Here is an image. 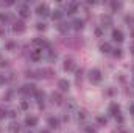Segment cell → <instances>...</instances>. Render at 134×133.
<instances>
[{"mask_svg": "<svg viewBox=\"0 0 134 133\" xmlns=\"http://www.w3.org/2000/svg\"><path fill=\"white\" fill-rule=\"evenodd\" d=\"M86 133H97V130L92 127H86Z\"/></svg>", "mask_w": 134, "mask_h": 133, "instance_id": "obj_35", "label": "cell"}, {"mask_svg": "<svg viewBox=\"0 0 134 133\" xmlns=\"http://www.w3.org/2000/svg\"><path fill=\"white\" fill-rule=\"evenodd\" d=\"M3 117H6V111L3 108H0V119H3Z\"/></svg>", "mask_w": 134, "mask_h": 133, "instance_id": "obj_34", "label": "cell"}, {"mask_svg": "<svg viewBox=\"0 0 134 133\" xmlns=\"http://www.w3.org/2000/svg\"><path fill=\"white\" fill-rule=\"evenodd\" d=\"M6 49L13 52V50H16V49H17V44H16V42H6Z\"/></svg>", "mask_w": 134, "mask_h": 133, "instance_id": "obj_24", "label": "cell"}, {"mask_svg": "<svg viewBox=\"0 0 134 133\" xmlns=\"http://www.w3.org/2000/svg\"><path fill=\"white\" fill-rule=\"evenodd\" d=\"M86 116H87V114H86V111H83V110H81V111H78V114H76L78 121H84V119H86Z\"/></svg>", "mask_w": 134, "mask_h": 133, "instance_id": "obj_25", "label": "cell"}, {"mask_svg": "<svg viewBox=\"0 0 134 133\" xmlns=\"http://www.w3.org/2000/svg\"><path fill=\"white\" fill-rule=\"evenodd\" d=\"M9 113V117H16V111L14 110H11V111H8Z\"/></svg>", "mask_w": 134, "mask_h": 133, "instance_id": "obj_39", "label": "cell"}, {"mask_svg": "<svg viewBox=\"0 0 134 133\" xmlns=\"http://www.w3.org/2000/svg\"><path fill=\"white\" fill-rule=\"evenodd\" d=\"M69 86H70V83L67 81L66 78H63V80L58 81V88H59L61 91H69Z\"/></svg>", "mask_w": 134, "mask_h": 133, "instance_id": "obj_10", "label": "cell"}, {"mask_svg": "<svg viewBox=\"0 0 134 133\" xmlns=\"http://www.w3.org/2000/svg\"><path fill=\"white\" fill-rule=\"evenodd\" d=\"M20 108H22V110H27V108H28V102H25V100H24V102L20 103Z\"/></svg>", "mask_w": 134, "mask_h": 133, "instance_id": "obj_33", "label": "cell"}, {"mask_svg": "<svg viewBox=\"0 0 134 133\" xmlns=\"http://www.w3.org/2000/svg\"><path fill=\"white\" fill-rule=\"evenodd\" d=\"M95 34H97V36H101V34H103V32H101L100 28H97V30H95Z\"/></svg>", "mask_w": 134, "mask_h": 133, "instance_id": "obj_40", "label": "cell"}, {"mask_svg": "<svg viewBox=\"0 0 134 133\" xmlns=\"http://www.w3.org/2000/svg\"><path fill=\"white\" fill-rule=\"evenodd\" d=\"M131 52H133V53H134V45H133V47H131Z\"/></svg>", "mask_w": 134, "mask_h": 133, "instance_id": "obj_45", "label": "cell"}, {"mask_svg": "<svg viewBox=\"0 0 134 133\" xmlns=\"http://www.w3.org/2000/svg\"><path fill=\"white\" fill-rule=\"evenodd\" d=\"M133 38H134V32H133Z\"/></svg>", "mask_w": 134, "mask_h": 133, "instance_id": "obj_47", "label": "cell"}, {"mask_svg": "<svg viewBox=\"0 0 134 133\" xmlns=\"http://www.w3.org/2000/svg\"><path fill=\"white\" fill-rule=\"evenodd\" d=\"M39 133H50V130H47V129H44V130H41Z\"/></svg>", "mask_w": 134, "mask_h": 133, "instance_id": "obj_41", "label": "cell"}, {"mask_svg": "<svg viewBox=\"0 0 134 133\" xmlns=\"http://www.w3.org/2000/svg\"><path fill=\"white\" fill-rule=\"evenodd\" d=\"M22 94H34L36 93V86L34 85H24L22 89H20Z\"/></svg>", "mask_w": 134, "mask_h": 133, "instance_id": "obj_3", "label": "cell"}, {"mask_svg": "<svg viewBox=\"0 0 134 133\" xmlns=\"http://www.w3.org/2000/svg\"><path fill=\"white\" fill-rule=\"evenodd\" d=\"M112 55H114L115 58H120V57H122V50H120V49H114V52H112Z\"/></svg>", "mask_w": 134, "mask_h": 133, "instance_id": "obj_29", "label": "cell"}, {"mask_svg": "<svg viewBox=\"0 0 134 133\" xmlns=\"http://www.w3.org/2000/svg\"><path fill=\"white\" fill-rule=\"evenodd\" d=\"M111 8H112L114 11H115V9H120V8H122V3H120V2H112V3H111Z\"/></svg>", "mask_w": 134, "mask_h": 133, "instance_id": "obj_27", "label": "cell"}, {"mask_svg": "<svg viewBox=\"0 0 134 133\" xmlns=\"http://www.w3.org/2000/svg\"><path fill=\"white\" fill-rule=\"evenodd\" d=\"M52 102L56 103V105H61V103H63V97H61V94H59V93H53V94H52Z\"/></svg>", "mask_w": 134, "mask_h": 133, "instance_id": "obj_12", "label": "cell"}, {"mask_svg": "<svg viewBox=\"0 0 134 133\" xmlns=\"http://www.w3.org/2000/svg\"><path fill=\"white\" fill-rule=\"evenodd\" d=\"M37 74H39V77H45V78H50L55 75V72L52 69H41V70H37Z\"/></svg>", "mask_w": 134, "mask_h": 133, "instance_id": "obj_5", "label": "cell"}, {"mask_svg": "<svg viewBox=\"0 0 134 133\" xmlns=\"http://www.w3.org/2000/svg\"><path fill=\"white\" fill-rule=\"evenodd\" d=\"M9 132L11 133H19L20 132V125H19L17 122H11V124H9Z\"/></svg>", "mask_w": 134, "mask_h": 133, "instance_id": "obj_15", "label": "cell"}, {"mask_svg": "<svg viewBox=\"0 0 134 133\" xmlns=\"http://www.w3.org/2000/svg\"><path fill=\"white\" fill-rule=\"evenodd\" d=\"M73 67H75V61L72 58H67L64 61V70H72Z\"/></svg>", "mask_w": 134, "mask_h": 133, "instance_id": "obj_13", "label": "cell"}, {"mask_svg": "<svg viewBox=\"0 0 134 133\" xmlns=\"http://www.w3.org/2000/svg\"><path fill=\"white\" fill-rule=\"evenodd\" d=\"M28 133H31V132H28Z\"/></svg>", "mask_w": 134, "mask_h": 133, "instance_id": "obj_48", "label": "cell"}, {"mask_svg": "<svg viewBox=\"0 0 134 133\" xmlns=\"http://www.w3.org/2000/svg\"><path fill=\"white\" fill-rule=\"evenodd\" d=\"M73 28L75 30H83V21L81 19H75L73 21Z\"/></svg>", "mask_w": 134, "mask_h": 133, "instance_id": "obj_19", "label": "cell"}, {"mask_svg": "<svg viewBox=\"0 0 134 133\" xmlns=\"http://www.w3.org/2000/svg\"><path fill=\"white\" fill-rule=\"evenodd\" d=\"M41 57H42V50H34V52L30 53V58H31L33 61H39Z\"/></svg>", "mask_w": 134, "mask_h": 133, "instance_id": "obj_14", "label": "cell"}, {"mask_svg": "<svg viewBox=\"0 0 134 133\" xmlns=\"http://www.w3.org/2000/svg\"><path fill=\"white\" fill-rule=\"evenodd\" d=\"M69 28H70V24H67V22H61V24L58 25V30H59L61 33H66Z\"/></svg>", "mask_w": 134, "mask_h": 133, "instance_id": "obj_17", "label": "cell"}, {"mask_svg": "<svg viewBox=\"0 0 134 133\" xmlns=\"http://www.w3.org/2000/svg\"><path fill=\"white\" fill-rule=\"evenodd\" d=\"M36 28H37V30H41V32H44L47 27H45V24H42V22H37V24H36Z\"/></svg>", "mask_w": 134, "mask_h": 133, "instance_id": "obj_28", "label": "cell"}, {"mask_svg": "<svg viewBox=\"0 0 134 133\" xmlns=\"http://www.w3.org/2000/svg\"><path fill=\"white\" fill-rule=\"evenodd\" d=\"M101 21H103V24H106L104 27H109V25L112 24V21H111V17H109V16H103V17H101Z\"/></svg>", "mask_w": 134, "mask_h": 133, "instance_id": "obj_21", "label": "cell"}, {"mask_svg": "<svg viewBox=\"0 0 134 133\" xmlns=\"http://www.w3.org/2000/svg\"><path fill=\"white\" fill-rule=\"evenodd\" d=\"M52 17H53V19H61V17H63V13H61L59 9H56V11L52 13Z\"/></svg>", "mask_w": 134, "mask_h": 133, "instance_id": "obj_23", "label": "cell"}, {"mask_svg": "<svg viewBox=\"0 0 134 133\" xmlns=\"http://www.w3.org/2000/svg\"><path fill=\"white\" fill-rule=\"evenodd\" d=\"M8 66V61L5 60V61H0V67H6Z\"/></svg>", "mask_w": 134, "mask_h": 133, "instance_id": "obj_38", "label": "cell"}, {"mask_svg": "<svg viewBox=\"0 0 134 133\" xmlns=\"http://www.w3.org/2000/svg\"><path fill=\"white\" fill-rule=\"evenodd\" d=\"M109 113L114 114V116H119V113H120V106H119V103H111V105H109Z\"/></svg>", "mask_w": 134, "mask_h": 133, "instance_id": "obj_7", "label": "cell"}, {"mask_svg": "<svg viewBox=\"0 0 134 133\" xmlns=\"http://www.w3.org/2000/svg\"><path fill=\"white\" fill-rule=\"evenodd\" d=\"M76 8H78L76 3H69L67 5V14H75L76 13Z\"/></svg>", "mask_w": 134, "mask_h": 133, "instance_id": "obj_16", "label": "cell"}, {"mask_svg": "<svg viewBox=\"0 0 134 133\" xmlns=\"http://www.w3.org/2000/svg\"><path fill=\"white\" fill-rule=\"evenodd\" d=\"M2 34H5V32H3V30H0V36H2Z\"/></svg>", "mask_w": 134, "mask_h": 133, "instance_id": "obj_43", "label": "cell"}, {"mask_svg": "<svg viewBox=\"0 0 134 133\" xmlns=\"http://www.w3.org/2000/svg\"><path fill=\"white\" fill-rule=\"evenodd\" d=\"M6 19H8V16H6V14H2V13H0V21L3 22V21H6Z\"/></svg>", "mask_w": 134, "mask_h": 133, "instance_id": "obj_37", "label": "cell"}, {"mask_svg": "<svg viewBox=\"0 0 134 133\" xmlns=\"http://www.w3.org/2000/svg\"><path fill=\"white\" fill-rule=\"evenodd\" d=\"M48 58H50V61H53V60H56L58 58V55H56V52H48Z\"/></svg>", "mask_w": 134, "mask_h": 133, "instance_id": "obj_30", "label": "cell"}, {"mask_svg": "<svg viewBox=\"0 0 134 133\" xmlns=\"http://www.w3.org/2000/svg\"><path fill=\"white\" fill-rule=\"evenodd\" d=\"M5 81H6V77H5V75H2V74H0V86H2V85H3V83H5Z\"/></svg>", "mask_w": 134, "mask_h": 133, "instance_id": "obj_36", "label": "cell"}, {"mask_svg": "<svg viewBox=\"0 0 134 133\" xmlns=\"http://www.w3.org/2000/svg\"><path fill=\"white\" fill-rule=\"evenodd\" d=\"M19 14H20V17H28L30 16V9H28V6L27 5H22L20 8H19Z\"/></svg>", "mask_w": 134, "mask_h": 133, "instance_id": "obj_6", "label": "cell"}, {"mask_svg": "<svg viewBox=\"0 0 134 133\" xmlns=\"http://www.w3.org/2000/svg\"><path fill=\"white\" fill-rule=\"evenodd\" d=\"M36 13L39 14V16H48V6L45 5V3H42V5H37V8H36Z\"/></svg>", "mask_w": 134, "mask_h": 133, "instance_id": "obj_2", "label": "cell"}, {"mask_svg": "<svg viewBox=\"0 0 134 133\" xmlns=\"http://www.w3.org/2000/svg\"><path fill=\"white\" fill-rule=\"evenodd\" d=\"M25 124H27L28 127H34V125L37 124V117H34V116H27V117H25Z\"/></svg>", "mask_w": 134, "mask_h": 133, "instance_id": "obj_11", "label": "cell"}, {"mask_svg": "<svg viewBox=\"0 0 134 133\" xmlns=\"http://www.w3.org/2000/svg\"><path fill=\"white\" fill-rule=\"evenodd\" d=\"M97 121H98V124H101V125H106V117H103V116H100V117H97Z\"/></svg>", "mask_w": 134, "mask_h": 133, "instance_id": "obj_31", "label": "cell"}, {"mask_svg": "<svg viewBox=\"0 0 134 133\" xmlns=\"http://www.w3.org/2000/svg\"><path fill=\"white\" fill-rule=\"evenodd\" d=\"M34 96H36V99H37V102H39V103H41L42 100L45 99V93H44V91H37V89H36Z\"/></svg>", "mask_w": 134, "mask_h": 133, "instance_id": "obj_18", "label": "cell"}, {"mask_svg": "<svg viewBox=\"0 0 134 133\" xmlns=\"http://www.w3.org/2000/svg\"><path fill=\"white\" fill-rule=\"evenodd\" d=\"M133 85H134V78H133Z\"/></svg>", "mask_w": 134, "mask_h": 133, "instance_id": "obj_46", "label": "cell"}, {"mask_svg": "<svg viewBox=\"0 0 134 133\" xmlns=\"http://www.w3.org/2000/svg\"><path fill=\"white\" fill-rule=\"evenodd\" d=\"M120 133H130V132H126V130H122V132H120Z\"/></svg>", "mask_w": 134, "mask_h": 133, "instance_id": "obj_44", "label": "cell"}, {"mask_svg": "<svg viewBox=\"0 0 134 133\" xmlns=\"http://www.w3.org/2000/svg\"><path fill=\"white\" fill-rule=\"evenodd\" d=\"M89 80H91L92 83H98L101 80V72L98 69H92V70L89 72Z\"/></svg>", "mask_w": 134, "mask_h": 133, "instance_id": "obj_1", "label": "cell"}, {"mask_svg": "<svg viewBox=\"0 0 134 133\" xmlns=\"http://www.w3.org/2000/svg\"><path fill=\"white\" fill-rule=\"evenodd\" d=\"M13 30H14L16 33H24V32H25V24H24L22 21H17V22H14Z\"/></svg>", "mask_w": 134, "mask_h": 133, "instance_id": "obj_4", "label": "cell"}, {"mask_svg": "<svg viewBox=\"0 0 134 133\" xmlns=\"http://www.w3.org/2000/svg\"><path fill=\"white\" fill-rule=\"evenodd\" d=\"M100 50L103 52V53H108V52H111V45H109L108 42H104V44L100 45Z\"/></svg>", "mask_w": 134, "mask_h": 133, "instance_id": "obj_20", "label": "cell"}, {"mask_svg": "<svg viewBox=\"0 0 134 133\" xmlns=\"http://www.w3.org/2000/svg\"><path fill=\"white\" fill-rule=\"evenodd\" d=\"M125 22L133 25V24H134V17H131V16H126V17H125Z\"/></svg>", "mask_w": 134, "mask_h": 133, "instance_id": "obj_32", "label": "cell"}, {"mask_svg": "<svg viewBox=\"0 0 134 133\" xmlns=\"http://www.w3.org/2000/svg\"><path fill=\"white\" fill-rule=\"evenodd\" d=\"M112 39L117 41V42H122L123 41V33L120 30H112Z\"/></svg>", "mask_w": 134, "mask_h": 133, "instance_id": "obj_9", "label": "cell"}, {"mask_svg": "<svg viewBox=\"0 0 134 133\" xmlns=\"http://www.w3.org/2000/svg\"><path fill=\"white\" fill-rule=\"evenodd\" d=\"M33 42L36 44V45H41V47H42V45H48V44H47V42H45L44 39H41V38H36Z\"/></svg>", "mask_w": 134, "mask_h": 133, "instance_id": "obj_22", "label": "cell"}, {"mask_svg": "<svg viewBox=\"0 0 134 133\" xmlns=\"http://www.w3.org/2000/svg\"><path fill=\"white\" fill-rule=\"evenodd\" d=\"M47 122H48L50 129H58V127H59V119H58V117H53V116H52V117H48Z\"/></svg>", "mask_w": 134, "mask_h": 133, "instance_id": "obj_8", "label": "cell"}, {"mask_svg": "<svg viewBox=\"0 0 134 133\" xmlns=\"http://www.w3.org/2000/svg\"><path fill=\"white\" fill-rule=\"evenodd\" d=\"M66 106H67V110H73V108H75V100H73V99H69V100H67V105H66Z\"/></svg>", "mask_w": 134, "mask_h": 133, "instance_id": "obj_26", "label": "cell"}, {"mask_svg": "<svg viewBox=\"0 0 134 133\" xmlns=\"http://www.w3.org/2000/svg\"><path fill=\"white\" fill-rule=\"evenodd\" d=\"M130 111H131V113L134 114V105H131V106H130Z\"/></svg>", "mask_w": 134, "mask_h": 133, "instance_id": "obj_42", "label": "cell"}]
</instances>
